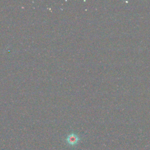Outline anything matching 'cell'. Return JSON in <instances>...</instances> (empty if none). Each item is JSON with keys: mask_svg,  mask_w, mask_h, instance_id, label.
I'll list each match as a JSON object with an SVG mask.
<instances>
[{"mask_svg": "<svg viewBox=\"0 0 150 150\" xmlns=\"http://www.w3.org/2000/svg\"><path fill=\"white\" fill-rule=\"evenodd\" d=\"M80 140V137L77 134L74 132H71L68 134L66 138V141L67 144L71 146H74L77 145Z\"/></svg>", "mask_w": 150, "mask_h": 150, "instance_id": "6da1fadb", "label": "cell"}]
</instances>
